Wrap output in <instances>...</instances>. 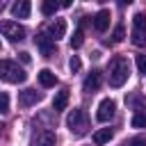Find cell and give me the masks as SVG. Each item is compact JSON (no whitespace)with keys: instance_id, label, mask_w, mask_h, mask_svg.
Returning a JSON list of instances; mask_svg holds the SVG:
<instances>
[{"instance_id":"e0dca14e","label":"cell","mask_w":146,"mask_h":146,"mask_svg":"<svg viewBox=\"0 0 146 146\" xmlns=\"http://www.w3.org/2000/svg\"><path fill=\"white\" fill-rule=\"evenodd\" d=\"M36 146H55V135L52 132H41L39 135V139H36Z\"/></svg>"},{"instance_id":"7a4b0ae2","label":"cell","mask_w":146,"mask_h":146,"mask_svg":"<svg viewBox=\"0 0 146 146\" xmlns=\"http://www.w3.org/2000/svg\"><path fill=\"white\" fill-rule=\"evenodd\" d=\"M0 80L9 84H21L27 80V73L11 59H0Z\"/></svg>"},{"instance_id":"3957f363","label":"cell","mask_w":146,"mask_h":146,"mask_svg":"<svg viewBox=\"0 0 146 146\" xmlns=\"http://www.w3.org/2000/svg\"><path fill=\"white\" fill-rule=\"evenodd\" d=\"M66 125H68V130H71L75 137H82V135L89 130V119H87L84 110H73V112L68 114V119H66Z\"/></svg>"},{"instance_id":"9a60e30c","label":"cell","mask_w":146,"mask_h":146,"mask_svg":"<svg viewBox=\"0 0 146 146\" xmlns=\"http://www.w3.org/2000/svg\"><path fill=\"white\" fill-rule=\"evenodd\" d=\"M59 9L57 0H41V14L43 16H55V11Z\"/></svg>"},{"instance_id":"30bf717a","label":"cell","mask_w":146,"mask_h":146,"mask_svg":"<svg viewBox=\"0 0 146 146\" xmlns=\"http://www.w3.org/2000/svg\"><path fill=\"white\" fill-rule=\"evenodd\" d=\"M48 34L57 41V39H62L64 34H66V21L64 18H55V21H50L48 23Z\"/></svg>"},{"instance_id":"4316f807","label":"cell","mask_w":146,"mask_h":146,"mask_svg":"<svg viewBox=\"0 0 146 146\" xmlns=\"http://www.w3.org/2000/svg\"><path fill=\"white\" fill-rule=\"evenodd\" d=\"M59 2V7H71L73 5V0H57Z\"/></svg>"},{"instance_id":"7c38bea8","label":"cell","mask_w":146,"mask_h":146,"mask_svg":"<svg viewBox=\"0 0 146 146\" xmlns=\"http://www.w3.org/2000/svg\"><path fill=\"white\" fill-rule=\"evenodd\" d=\"M39 82H41V87H55L57 84V75L50 68H41L39 71Z\"/></svg>"},{"instance_id":"52a82bcc","label":"cell","mask_w":146,"mask_h":146,"mask_svg":"<svg viewBox=\"0 0 146 146\" xmlns=\"http://www.w3.org/2000/svg\"><path fill=\"white\" fill-rule=\"evenodd\" d=\"M41 98H43V96H41L36 89H23V91H21V96H18V105L30 107V105H36Z\"/></svg>"},{"instance_id":"7402d4cb","label":"cell","mask_w":146,"mask_h":146,"mask_svg":"<svg viewBox=\"0 0 146 146\" xmlns=\"http://www.w3.org/2000/svg\"><path fill=\"white\" fill-rule=\"evenodd\" d=\"M9 112V96L2 91L0 94V114H7Z\"/></svg>"},{"instance_id":"9c48e42d","label":"cell","mask_w":146,"mask_h":146,"mask_svg":"<svg viewBox=\"0 0 146 146\" xmlns=\"http://www.w3.org/2000/svg\"><path fill=\"white\" fill-rule=\"evenodd\" d=\"M110 18H112V16H110V11H107V9H100V11L91 18L94 30H96V32H105V30L110 27Z\"/></svg>"},{"instance_id":"8992f818","label":"cell","mask_w":146,"mask_h":146,"mask_svg":"<svg viewBox=\"0 0 146 146\" xmlns=\"http://www.w3.org/2000/svg\"><path fill=\"white\" fill-rule=\"evenodd\" d=\"M114 112H116V105H114V100H112V98H103V100H100V105H98L96 119H98V121H103V123H107V121L114 116Z\"/></svg>"},{"instance_id":"603a6c76","label":"cell","mask_w":146,"mask_h":146,"mask_svg":"<svg viewBox=\"0 0 146 146\" xmlns=\"http://www.w3.org/2000/svg\"><path fill=\"white\" fill-rule=\"evenodd\" d=\"M68 68H71V73H78V71L82 68V62H80V59H78V57L73 55V57L68 59Z\"/></svg>"},{"instance_id":"8fae6325","label":"cell","mask_w":146,"mask_h":146,"mask_svg":"<svg viewBox=\"0 0 146 146\" xmlns=\"http://www.w3.org/2000/svg\"><path fill=\"white\" fill-rule=\"evenodd\" d=\"M30 11H32V2H30V0H16V2L11 5V14H14L16 18H27Z\"/></svg>"},{"instance_id":"ba28073f","label":"cell","mask_w":146,"mask_h":146,"mask_svg":"<svg viewBox=\"0 0 146 146\" xmlns=\"http://www.w3.org/2000/svg\"><path fill=\"white\" fill-rule=\"evenodd\" d=\"M100 84H103V73H100V71H91V73L84 78V91H89V94L98 91Z\"/></svg>"},{"instance_id":"f1b7e54d","label":"cell","mask_w":146,"mask_h":146,"mask_svg":"<svg viewBox=\"0 0 146 146\" xmlns=\"http://www.w3.org/2000/svg\"><path fill=\"white\" fill-rule=\"evenodd\" d=\"M5 5H7V0H0V9H5Z\"/></svg>"},{"instance_id":"d4e9b609","label":"cell","mask_w":146,"mask_h":146,"mask_svg":"<svg viewBox=\"0 0 146 146\" xmlns=\"http://www.w3.org/2000/svg\"><path fill=\"white\" fill-rule=\"evenodd\" d=\"M125 146H146V139H144V137H135V139H130Z\"/></svg>"},{"instance_id":"ffe728a7","label":"cell","mask_w":146,"mask_h":146,"mask_svg":"<svg viewBox=\"0 0 146 146\" xmlns=\"http://www.w3.org/2000/svg\"><path fill=\"white\" fill-rule=\"evenodd\" d=\"M123 36H125L123 25H116V27H114V34H112V41H114V43H121V41H123Z\"/></svg>"},{"instance_id":"44dd1931","label":"cell","mask_w":146,"mask_h":146,"mask_svg":"<svg viewBox=\"0 0 146 146\" xmlns=\"http://www.w3.org/2000/svg\"><path fill=\"white\" fill-rule=\"evenodd\" d=\"M135 64H137V71L141 75H146V55H137L135 57Z\"/></svg>"},{"instance_id":"277c9868","label":"cell","mask_w":146,"mask_h":146,"mask_svg":"<svg viewBox=\"0 0 146 146\" xmlns=\"http://www.w3.org/2000/svg\"><path fill=\"white\" fill-rule=\"evenodd\" d=\"M0 34L16 43V41H23L25 39V27L18 25V23H14V21H2L0 23Z\"/></svg>"},{"instance_id":"484cf974","label":"cell","mask_w":146,"mask_h":146,"mask_svg":"<svg viewBox=\"0 0 146 146\" xmlns=\"http://www.w3.org/2000/svg\"><path fill=\"white\" fill-rule=\"evenodd\" d=\"M18 57H21L23 64H30V52H18Z\"/></svg>"},{"instance_id":"2e32d148","label":"cell","mask_w":146,"mask_h":146,"mask_svg":"<svg viewBox=\"0 0 146 146\" xmlns=\"http://www.w3.org/2000/svg\"><path fill=\"white\" fill-rule=\"evenodd\" d=\"M132 43L135 46H146V27H135L132 30Z\"/></svg>"},{"instance_id":"5b68a950","label":"cell","mask_w":146,"mask_h":146,"mask_svg":"<svg viewBox=\"0 0 146 146\" xmlns=\"http://www.w3.org/2000/svg\"><path fill=\"white\" fill-rule=\"evenodd\" d=\"M34 43H36V48L41 50L43 57H52V55H55V39H52L50 34L39 32V34L34 36Z\"/></svg>"},{"instance_id":"83f0119b","label":"cell","mask_w":146,"mask_h":146,"mask_svg":"<svg viewBox=\"0 0 146 146\" xmlns=\"http://www.w3.org/2000/svg\"><path fill=\"white\" fill-rule=\"evenodd\" d=\"M130 2H132V0H119V5H121V7H125V5H130Z\"/></svg>"},{"instance_id":"6da1fadb","label":"cell","mask_w":146,"mask_h":146,"mask_svg":"<svg viewBox=\"0 0 146 146\" xmlns=\"http://www.w3.org/2000/svg\"><path fill=\"white\" fill-rule=\"evenodd\" d=\"M130 75V64L123 55H116L112 62H110V84L112 87H123L125 80Z\"/></svg>"},{"instance_id":"cb8c5ba5","label":"cell","mask_w":146,"mask_h":146,"mask_svg":"<svg viewBox=\"0 0 146 146\" xmlns=\"http://www.w3.org/2000/svg\"><path fill=\"white\" fill-rule=\"evenodd\" d=\"M132 23H135V27H146V16L144 14H135L132 16Z\"/></svg>"},{"instance_id":"d6986e66","label":"cell","mask_w":146,"mask_h":146,"mask_svg":"<svg viewBox=\"0 0 146 146\" xmlns=\"http://www.w3.org/2000/svg\"><path fill=\"white\" fill-rule=\"evenodd\" d=\"M132 128H146V110L132 116Z\"/></svg>"},{"instance_id":"4fadbf2b","label":"cell","mask_w":146,"mask_h":146,"mask_svg":"<svg viewBox=\"0 0 146 146\" xmlns=\"http://www.w3.org/2000/svg\"><path fill=\"white\" fill-rule=\"evenodd\" d=\"M66 105H68V89H62V91H57V96L52 100V110L62 112V110H66Z\"/></svg>"},{"instance_id":"ac0fdd59","label":"cell","mask_w":146,"mask_h":146,"mask_svg":"<svg viewBox=\"0 0 146 146\" xmlns=\"http://www.w3.org/2000/svg\"><path fill=\"white\" fill-rule=\"evenodd\" d=\"M84 43V34H82V30L78 27L75 32H73V36H71V48H80Z\"/></svg>"},{"instance_id":"5bb4252c","label":"cell","mask_w":146,"mask_h":146,"mask_svg":"<svg viewBox=\"0 0 146 146\" xmlns=\"http://www.w3.org/2000/svg\"><path fill=\"white\" fill-rule=\"evenodd\" d=\"M110 139H112V130H110V128H100V130L94 132V144H96V146H103V144H107Z\"/></svg>"}]
</instances>
